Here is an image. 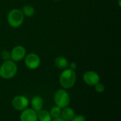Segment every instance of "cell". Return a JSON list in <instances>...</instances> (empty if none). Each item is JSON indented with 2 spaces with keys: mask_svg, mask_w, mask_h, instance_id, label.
Listing matches in <instances>:
<instances>
[{
  "mask_svg": "<svg viewBox=\"0 0 121 121\" xmlns=\"http://www.w3.org/2000/svg\"><path fill=\"white\" fill-rule=\"evenodd\" d=\"M76 81L77 75L75 71H73L70 68L64 69L59 78V81L61 86L65 89L72 88L74 86Z\"/></svg>",
  "mask_w": 121,
  "mask_h": 121,
  "instance_id": "6da1fadb",
  "label": "cell"
},
{
  "mask_svg": "<svg viewBox=\"0 0 121 121\" xmlns=\"http://www.w3.org/2000/svg\"><path fill=\"white\" fill-rule=\"evenodd\" d=\"M18 67L16 63L11 60H6L0 66V77L4 79H10L14 77L17 73Z\"/></svg>",
  "mask_w": 121,
  "mask_h": 121,
  "instance_id": "7a4b0ae2",
  "label": "cell"
},
{
  "mask_svg": "<svg viewBox=\"0 0 121 121\" xmlns=\"http://www.w3.org/2000/svg\"><path fill=\"white\" fill-rule=\"evenodd\" d=\"M7 21L11 27L18 28L23 24L24 15L21 10L18 9H13L8 14Z\"/></svg>",
  "mask_w": 121,
  "mask_h": 121,
  "instance_id": "3957f363",
  "label": "cell"
},
{
  "mask_svg": "<svg viewBox=\"0 0 121 121\" xmlns=\"http://www.w3.org/2000/svg\"><path fill=\"white\" fill-rule=\"evenodd\" d=\"M54 101L57 106L64 108L69 106L70 103V97L69 93L64 89H59L54 96Z\"/></svg>",
  "mask_w": 121,
  "mask_h": 121,
  "instance_id": "277c9868",
  "label": "cell"
},
{
  "mask_svg": "<svg viewBox=\"0 0 121 121\" xmlns=\"http://www.w3.org/2000/svg\"><path fill=\"white\" fill-rule=\"evenodd\" d=\"M40 58L38 55L34 53H30L25 56V65L31 70L38 68L40 65Z\"/></svg>",
  "mask_w": 121,
  "mask_h": 121,
  "instance_id": "5b68a950",
  "label": "cell"
},
{
  "mask_svg": "<svg viewBox=\"0 0 121 121\" xmlns=\"http://www.w3.org/2000/svg\"><path fill=\"white\" fill-rule=\"evenodd\" d=\"M11 104L14 109L22 111L28 108L29 101L28 98L23 96H16L12 100Z\"/></svg>",
  "mask_w": 121,
  "mask_h": 121,
  "instance_id": "8992f818",
  "label": "cell"
},
{
  "mask_svg": "<svg viewBox=\"0 0 121 121\" xmlns=\"http://www.w3.org/2000/svg\"><path fill=\"white\" fill-rule=\"evenodd\" d=\"M83 80L86 85L93 86L100 81V76L94 71H87L83 76Z\"/></svg>",
  "mask_w": 121,
  "mask_h": 121,
  "instance_id": "52a82bcc",
  "label": "cell"
},
{
  "mask_svg": "<svg viewBox=\"0 0 121 121\" xmlns=\"http://www.w3.org/2000/svg\"><path fill=\"white\" fill-rule=\"evenodd\" d=\"M10 53H11V60L13 61L14 62L20 61L25 58L26 50L23 46L19 45L13 47L11 51L10 52Z\"/></svg>",
  "mask_w": 121,
  "mask_h": 121,
  "instance_id": "ba28073f",
  "label": "cell"
},
{
  "mask_svg": "<svg viewBox=\"0 0 121 121\" xmlns=\"http://www.w3.org/2000/svg\"><path fill=\"white\" fill-rule=\"evenodd\" d=\"M21 121H38V114L33 108L25 109L22 111L20 116Z\"/></svg>",
  "mask_w": 121,
  "mask_h": 121,
  "instance_id": "9c48e42d",
  "label": "cell"
},
{
  "mask_svg": "<svg viewBox=\"0 0 121 121\" xmlns=\"http://www.w3.org/2000/svg\"><path fill=\"white\" fill-rule=\"evenodd\" d=\"M31 106L35 112H38L40 110H42L43 107V98L39 96H34L31 100Z\"/></svg>",
  "mask_w": 121,
  "mask_h": 121,
  "instance_id": "30bf717a",
  "label": "cell"
},
{
  "mask_svg": "<svg viewBox=\"0 0 121 121\" xmlns=\"http://www.w3.org/2000/svg\"><path fill=\"white\" fill-rule=\"evenodd\" d=\"M60 116L65 121H72L73 119V118L75 116V112L72 108H69V107L67 106V107L64 108L63 110L61 111V115Z\"/></svg>",
  "mask_w": 121,
  "mask_h": 121,
  "instance_id": "8fae6325",
  "label": "cell"
},
{
  "mask_svg": "<svg viewBox=\"0 0 121 121\" xmlns=\"http://www.w3.org/2000/svg\"><path fill=\"white\" fill-rule=\"evenodd\" d=\"M55 65L59 69H66L69 66V62L67 59L64 56H58L55 60Z\"/></svg>",
  "mask_w": 121,
  "mask_h": 121,
  "instance_id": "7c38bea8",
  "label": "cell"
},
{
  "mask_svg": "<svg viewBox=\"0 0 121 121\" xmlns=\"http://www.w3.org/2000/svg\"><path fill=\"white\" fill-rule=\"evenodd\" d=\"M38 114V120L40 121H51L52 116L50 112L45 110H40L37 113Z\"/></svg>",
  "mask_w": 121,
  "mask_h": 121,
  "instance_id": "4fadbf2b",
  "label": "cell"
},
{
  "mask_svg": "<svg viewBox=\"0 0 121 121\" xmlns=\"http://www.w3.org/2000/svg\"><path fill=\"white\" fill-rule=\"evenodd\" d=\"M22 12L24 16L30 17L35 14V9L31 5H25L22 9Z\"/></svg>",
  "mask_w": 121,
  "mask_h": 121,
  "instance_id": "5bb4252c",
  "label": "cell"
},
{
  "mask_svg": "<svg viewBox=\"0 0 121 121\" xmlns=\"http://www.w3.org/2000/svg\"><path fill=\"white\" fill-rule=\"evenodd\" d=\"M61 108L58 107V106H55L53 107L51 111H50V113L52 117L53 118H58L61 115Z\"/></svg>",
  "mask_w": 121,
  "mask_h": 121,
  "instance_id": "9a60e30c",
  "label": "cell"
},
{
  "mask_svg": "<svg viewBox=\"0 0 121 121\" xmlns=\"http://www.w3.org/2000/svg\"><path fill=\"white\" fill-rule=\"evenodd\" d=\"M94 86H95L96 91L98 92V93H103L105 91V86H104V85L102 84V83H100L99 82L98 83H96Z\"/></svg>",
  "mask_w": 121,
  "mask_h": 121,
  "instance_id": "2e32d148",
  "label": "cell"
},
{
  "mask_svg": "<svg viewBox=\"0 0 121 121\" xmlns=\"http://www.w3.org/2000/svg\"><path fill=\"white\" fill-rule=\"evenodd\" d=\"M1 58L4 61H6V60H9V59H11V53L9 51H6V50H4L1 52Z\"/></svg>",
  "mask_w": 121,
  "mask_h": 121,
  "instance_id": "e0dca14e",
  "label": "cell"
},
{
  "mask_svg": "<svg viewBox=\"0 0 121 121\" xmlns=\"http://www.w3.org/2000/svg\"><path fill=\"white\" fill-rule=\"evenodd\" d=\"M71 121H86V119L84 116L77 115V116H75Z\"/></svg>",
  "mask_w": 121,
  "mask_h": 121,
  "instance_id": "ac0fdd59",
  "label": "cell"
},
{
  "mask_svg": "<svg viewBox=\"0 0 121 121\" xmlns=\"http://www.w3.org/2000/svg\"><path fill=\"white\" fill-rule=\"evenodd\" d=\"M69 68L73 70V71H75L77 69V65L75 62H72L70 63V65H69Z\"/></svg>",
  "mask_w": 121,
  "mask_h": 121,
  "instance_id": "d6986e66",
  "label": "cell"
},
{
  "mask_svg": "<svg viewBox=\"0 0 121 121\" xmlns=\"http://www.w3.org/2000/svg\"><path fill=\"white\" fill-rule=\"evenodd\" d=\"M65 121V119H63L62 117L60 118V117H58V118H55V119L53 120V121Z\"/></svg>",
  "mask_w": 121,
  "mask_h": 121,
  "instance_id": "ffe728a7",
  "label": "cell"
},
{
  "mask_svg": "<svg viewBox=\"0 0 121 121\" xmlns=\"http://www.w3.org/2000/svg\"><path fill=\"white\" fill-rule=\"evenodd\" d=\"M55 1H60V0H55Z\"/></svg>",
  "mask_w": 121,
  "mask_h": 121,
  "instance_id": "44dd1931",
  "label": "cell"
}]
</instances>
